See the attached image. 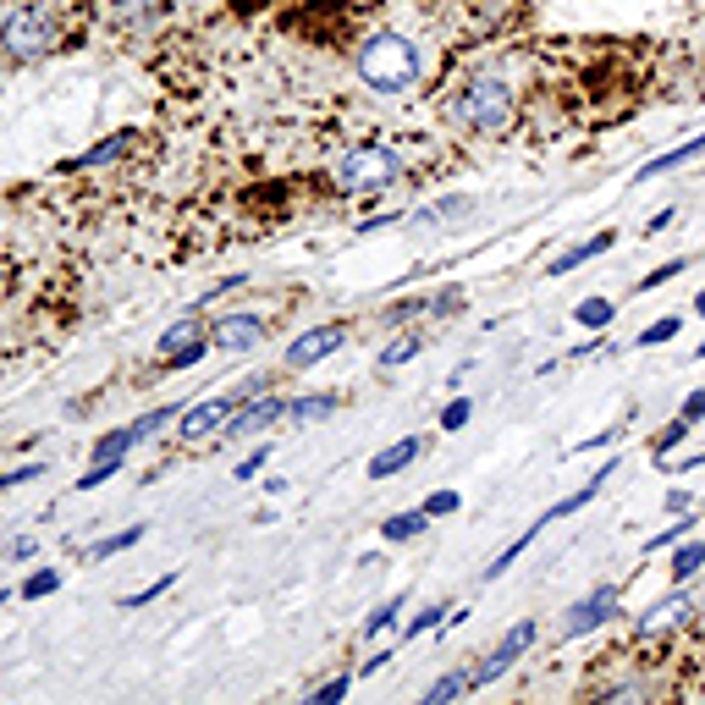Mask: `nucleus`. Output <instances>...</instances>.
Instances as JSON below:
<instances>
[{"instance_id":"1","label":"nucleus","mask_w":705,"mask_h":705,"mask_svg":"<svg viewBox=\"0 0 705 705\" xmlns=\"http://www.w3.org/2000/svg\"><path fill=\"white\" fill-rule=\"evenodd\" d=\"M359 78L381 94H403L414 89L420 78V50L403 39V33H375L364 50H359Z\"/></svg>"},{"instance_id":"2","label":"nucleus","mask_w":705,"mask_h":705,"mask_svg":"<svg viewBox=\"0 0 705 705\" xmlns=\"http://www.w3.org/2000/svg\"><path fill=\"white\" fill-rule=\"evenodd\" d=\"M452 111H457V122L469 133H502L513 122V89L502 78H474V83L457 89V105Z\"/></svg>"},{"instance_id":"3","label":"nucleus","mask_w":705,"mask_h":705,"mask_svg":"<svg viewBox=\"0 0 705 705\" xmlns=\"http://www.w3.org/2000/svg\"><path fill=\"white\" fill-rule=\"evenodd\" d=\"M397 177H403V160H397L386 143H364V149L342 154L336 171H331L336 193H381V188H392Z\"/></svg>"},{"instance_id":"4","label":"nucleus","mask_w":705,"mask_h":705,"mask_svg":"<svg viewBox=\"0 0 705 705\" xmlns=\"http://www.w3.org/2000/svg\"><path fill=\"white\" fill-rule=\"evenodd\" d=\"M56 39H61V28H56V11H44V6H17L0 22V50L11 61H33V56L56 50Z\"/></svg>"},{"instance_id":"5","label":"nucleus","mask_w":705,"mask_h":705,"mask_svg":"<svg viewBox=\"0 0 705 705\" xmlns=\"http://www.w3.org/2000/svg\"><path fill=\"white\" fill-rule=\"evenodd\" d=\"M243 403H249L243 392H226V397H210V403H199V409H188V414L177 420V435H182V441H210L215 430H226V424H232V414H238Z\"/></svg>"},{"instance_id":"6","label":"nucleus","mask_w":705,"mask_h":705,"mask_svg":"<svg viewBox=\"0 0 705 705\" xmlns=\"http://www.w3.org/2000/svg\"><path fill=\"white\" fill-rule=\"evenodd\" d=\"M535 634H541V628H535V617L513 623V628L502 634V645H496V651H491V656L474 667V689H480V684H496V678H502V673H507V667H513V662H518V656L535 645Z\"/></svg>"},{"instance_id":"7","label":"nucleus","mask_w":705,"mask_h":705,"mask_svg":"<svg viewBox=\"0 0 705 705\" xmlns=\"http://www.w3.org/2000/svg\"><path fill=\"white\" fill-rule=\"evenodd\" d=\"M342 342H348V325H342V320H331V325H314V331L292 336V348H286V370H309V364L331 359Z\"/></svg>"},{"instance_id":"8","label":"nucleus","mask_w":705,"mask_h":705,"mask_svg":"<svg viewBox=\"0 0 705 705\" xmlns=\"http://www.w3.org/2000/svg\"><path fill=\"white\" fill-rule=\"evenodd\" d=\"M265 336H271L265 314H226V320L215 325L210 348H215V353H249V348H260Z\"/></svg>"},{"instance_id":"9","label":"nucleus","mask_w":705,"mask_h":705,"mask_svg":"<svg viewBox=\"0 0 705 705\" xmlns=\"http://www.w3.org/2000/svg\"><path fill=\"white\" fill-rule=\"evenodd\" d=\"M160 359H165V364H177V370H188V364H199V359H204V342H199V314H182V320L160 336Z\"/></svg>"},{"instance_id":"10","label":"nucleus","mask_w":705,"mask_h":705,"mask_svg":"<svg viewBox=\"0 0 705 705\" xmlns=\"http://www.w3.org/2000/svg\"><path fill=\"white\" fill-rule=\"evenodd\" d=\"M606 617H617V590H612V584H601V590H590L578 606H567L563 634H590V628H601Z\"/></svg>"},{"instance_id":"11","label":"nucleus","mask_w":705,"mask_h":705,"mask_svg":"<svg viewBox=\"0 0 705 705\" xmlns=\"http://www.w3.org/2000/svg\"><path fill=\"white\" fill-rule=\"evenodd\" d=\"M276 420H286V403H282V397H260V403L238 409V414H232V424H226L221 435H260V430H271Z\"/></svg>"},{"instance_id":"12","label":"nucleus","mask_w":705,"mask_h":705,"mask_svg":"<svg viewBox=\"0 0 705 705\" xmlns=\"http://www.w3.org/2000/svg\"><path fill=\"white\" fill-rule=\"evenodd\" d=\"M617 243V232H595V238H584L578 249H567V254H557L552 265H546V276H567V271H578L584 260H595V254H606Z\"/></svg>"},{"instance_id":"13","label":"nucleus","mask_w":705,"mask_h":705,"mask_svg":"<svg viewBox=\"0 0 705 705\" xmlns=\"http://www.w3.org/2000/svg\"><path fill=\"white\" fill-rule=\"evenodd\" d=\"M420 452H424V441H397V446L375 452V457H370V480H392V474H403Z\"/></svg>"},{"instance_id":"14","label":"nucleus","mask_w":705,"mask_h":705,"mask_svg":"<svg viewBox=\"0 0 705 705\" xmlns=\"http://www.w3.org/2000/svg\"><path fill=\"white\" fill-rule=\"evenodd\" d=\"M689 612V595L678 590V595H667V601H656L645 617H639V634H667V628H678V617Z\"/></svg>"},{"instance_id":"15","label":"nucleus","mask_w":705,"mask_h":705,"mask_svg":"<svg viewBox=\"0 0 705 705\" xmlns=\"http://www.w3.org/2000/svg\"><path fill=\"white\" fill-rule=\"evenodd\" d=\"M342 409V392H309V397H298V403H286V420L298 424H314V420H331Z\"/></svg>"},{"instance_id":"16","label":"nucleus","mask_w":705,"mask_h":705,"mask_svg":"<svg viewBox=\"0 0 705 705\" xmlns=\"http://www.w3.org/2000/svg\"><path fill=\"white\" fill-rule=\"evenodd\" d=\"M133 143H139V133H133V128H128V133H111V139H105V143H94L89 154H78V160H67L61 171H78V165H111V160H117V154H128Z\"/></svg>"},{"instance_id":"17","label":"nucleus","mask_w":705,"mask_h":705,"mask_svg":"<svg viewBox=\"0 0 705 705\" xmlns=\"http://www.w3.org/2000/svg\"><path fill=\"white\" fill-rule=\"evenodd\" d=\"M701 149H705V133H695V139H689V143H678V149H667L662 160H651V165H639V177H634V182H651V177H662V171H673V165H684V160H695Z\"/></svg>"},{"instance_id":"18","label":"nucleus","mask_w":705,"mask_h":705,"mask_svg":"<svg viewBox=\"0 0 705 705\" xmlns=\"http://www.w3.org/2000/svg\"><path fill=\"white\" fill-rule=\"evenodd\" d=\"M573 320H578V325H590V331H606V325L617 320V303L595 292V298H584V303L573 309Z\"/></svg>"},{"instance_id":"19","label":"nucleus","mask_w":705,"mask_h":705,"mask_svg":"<svg viewBox=\"0 0 705 705\" xmlns=\"http://www.w3.org/2000/svg\"><path fill=\"white\" fill-rule=\"evenodd\" d=\"M469 204H474L469 193H446L441 204H424V210H414V221H420V226H441V221H452V215H463Z\"/></svg>"},{"instance_id":"20","label":"nucleus","mask_w":705,"mask_h":705,"mask_svg":"<svg viewBox=\"0 0 705 705\" xmlns=\"http://www.w3.org/2000/svg\"><path fill=\"white\" fill-rule=\"evenodd\" d=\"M424 524H430V513H392V518H386V524H381V535H386V541H414V535H420Z\"/></svg>"},{"instance_id":"21","label":"nucleus","mask_w":705,"mask_h":705,"mask_svg":"<svg viewBox=\"0 0 705 705\" xmlns=\"http://www.w3.org/2000/svg\"><path fill=\"white\" fill-rule=\"evenodd\" d=\"M414 353H420V336H414V331H403V336H392V342L381 348V359H375V364H381V370H397V364H409Z\"/></svg>"},{"instance_id":"22","label":"nucleus","mask_w":705,"mask_h":705,"mask_svg":"<svg viewBox=\"0 0 705 705\" xmlns=\"http://www.w3.org/2000/svg\"><path fill=\"white\" fill-rule=\"evenodd\" d=\"M463 689H474V673H446V678H435L430 689H424V701L441 705V701H457Z\"/></svg>"},{"instance_id":"23","label":"nucleus","mask_w":705,"mask_h":705,"mask_svg":"<svg viewBox=\"0 0 705 705\" xmlns=\"http://www.w3.org/2000/svg\"><path fill=\"white\" fill-rule=\"evenodd\" d=\"M139 541H143V524H133V530H122V535H111V541L89 546V563H105V557H117V552H133Z\"/></svg>"},{"instance_id":"24","label":"nucleus","mask_w":705,"mask_h":705,"mask_svg":"<svg viewBox=\"0 0 705 705\" xmlns=\"http://www.w3.org/2000/svg\"><path fill=\"white\" fill-rule=\"evenodd\" d=\"M689 430H695V424L684 420V414H673V420L662 424V430H656V441H651V452H656V463H662V457H667V452H673V446H678V441H684Z\"/></svg>"},{"instance_id":"25","label":"nucleus","mask_w":705,"mask_h":705,"mask_svg":"<svg viewBox=\"0 0 705 705\" xmlns=\"http://www.w3.org/2000/svg\"><path fill=\"white\" fill-rule=\"evenodd\" d=\"M701 567H705V541H689V546L673 557V584H689Z\"/></svg>"},{"instance_id":"26","label":"nucleus","mask_w":705,"mask_h":705,"mask_svg":"<svg viewBox=\"0 0 705 705\" xmlns=\"http://www.w3.org/2000/svg\"><path fill=\"white\" fill-rule=\"evenodd\" d=\"M678 325H684V320H678V314H667V320L645 325V331L634 336V348H662V342H673V336H678Z\"/></svg>"},{"instance_id":"27","label":"nucleus","mask_w":705,"mask_h":705,"mask_svg":"<svg viewBox=\"0 0 705 705\" xmlns=\"http://www.w3.org/2000/svg\"><path fill=\"white\" fill-rule=\"evenodd\" d=\"M403 606H409V595H397V601H381L375 612H370V623H364V634H386L397 617H403Z\"/></svg>"},{"instance_id":"28","label":"nucleus","mask_w":705,"mask_h":705,"mask_svg":"<svg viewBox=\"0 0 705 705\" xmlns=\"http://www.w3.org/2000/svg\"><path fill=\"white\" fill-rule=\"evenodd\" d=\"M171 420H177V409H154V414H143V420L122 424V430H128V441H133V446H139V441H149V435H154V430H160V424H171Z\"/></svg>"},{"instance_id":"29","label":"nucleus","mask_w":705,"mask_h":705,"mask_svg":"<svg viewBox=\"0 0 705 705\" xmlns=\"http://www.w3.org/2000/svg\"><path fill=\"white\" fill-rule=\"evenodd\" d=\"M56 590H61V573H56V567H44V573L22 578V590H17V595H22V601H39V595H56Z\"/></svg>"},{"instance_id":"30","label":"nucleus","mask_w":705,"mask_h":705,"mask_svg":"<svg viewBox=\"0 0 705 705\" xmlns=\"http://www.w3.org/2000/svg\"><path fill=\"white\" fill-rule=\"evenodd\" d=\"M165 6H171V0H117V11H122V17L133 22V28H143L149 17H160Z\"/></svg>"},{"instance_id":"31","label":"nucleus","mask_w":705,"mask_h":705,"mask_svg":"<svg viewBox=\"0 0 705 705\" xmlns=\"http://www.w3.org/2000/svg\"><path fill=\"white\" fill-rule=\"evenodd\" d=\"M469 414H474V403H469V397H452V403L441 409V430H463Z\"/></svg>"},{"instance_id":"32","label":"nucleus","mask_w":705,"mask_h":705,"mask_svg":"<svg viewBox=\"0 0 705 705\" xmlns=\"http://www.w3.org/2000/svg\"><path fill=\"white\" fill-rule=\"evenodd\" d=\"M435 623H446V606H424L420 617H414V623H409V639H420V634H430V628H435Z\"/></svg>"},{"instance_id":"33","label":"nucleus","mask_w":705,"mask_h":705,"mask_svg":"<svg viewBox=\"0 0 705 705\" xmlns=\"http://www.w3.org/2000/svg\"><path fill=\"white\" fill-rule=\"evenodd\" d=\"M171 578H177V573H165V578H154V584H149V590H139V595H128V601H122V606H128V612H133V606H149V601H154V595H165V590H171Z\"/></svg>"},{"instance_id":"34","label":"nucleus","mask_w":705,"mask_h":705,"mask_svg":"<svg viewBox=\"0 0 705 705\" xmlns=\"http://www.w3.org/2000/svg\"><path fill=\"white\" fill-rule=\"evenodd\" d=\"M348 689H353V678H331V684H320V689H314L309 701H314V705H331V701H342Z\"/></svg>"},{"instance_id":"35","label":"nucleus","mask_w":705,"mask_h":705,"mask_svg":"<svg viewBox=\"0 0 705 705\" xmlns=\"http://www.w3.org/2000/svg\"><path fill=\"white\" fill-rule=\"evenodd\" d=\"M265 463H271V441H265V446H260V452H249V457H243V463H238V480H254V474H260V469H265Z\"/></svg>"},{"instance_id":"36","label":"nucleus","mask_w":705,"mask_h":705,"mask_svg":"<svg viewBox=\"0 0 705 705\" xmlns=\"http://www.w3.org/2000/svg\"><path fill=\"white\" fill-rule=\"evenodd\" d=\"M424 513H430V518H446V513H457V491H435V496L424 502Z\"/></svg>"},{"instance_id":"37","label":"nucleus","mask_w":705,"mask_h":705,"mask_svg":"<svg viewBox=\"0 0 705 705\" xmlns=\"http://www.w3.org/2000/svg\"><path fill=\"white\" fill-rule=\"evenodd\" d=\"M689 524H695V518H684V524H673V530H662V535H651V541H645V552H662V546H678Z\"/></svg>"},{"instance_id":"38","label":"nucleus","mask_w":705,"mask_h":705,"mask_svg":"<svg viewBox=\"0 0 705 705\" xmlns=\"http://www.w3.org/2000/svg\"><path fill=\"white\" fill-rule=\"evenodd\" d=\"M678 414H684L689 424H701V420H705V386H701V392H689V397H684V409H678Z\"/></svg>"},{"instance_id":"39","label":"nucleus","mask_w":705,"mask_h":705,"mask_svg":"<svg viewBox=\"0 0 705 705\" xmlns=\"http://www.w3.org/2000/svg\"><path fill=\"white\" fill-rule=\"evenodd\" d=\"M684 265H689V260H673V265H662V271H651V276H645V282H639V286H662V282H673V276H684Z\"/></svg>"},{"instance_id":"40","label":"nucleus","mask_w":705,"mask_h":705,"mask_svg":"<svg viewBox=\"0 0 705 705\" xmlns=\"http://www.w3.org/2000/svg\"><path fill=\"white\" fill-rule=\"evenodd\" d=\"M39 474V463H28V469H11V474H0V491H11V485H22V480H33Z\"/></svg>"},{"instance_id":"41","label":"nucleus","mask_w":705,"mask_h":705,"mask_svg":"<svg viewBox=\"0 0 705 705\" xmlns=\"http://www.w3.org/2000/svg\"><path fill=\"white\" fill-rule=\"evenodd\" d=\"M662 226H673V210H662V215H651V226H645V238H656Z\"/></svg>"},{"instance_id":"42","label":"nucleus","mask_w":705,"mask_h":705,"mask_svg":"<svg viewBox=\"0 0 705 705\" xmlns=\"http://www.w3.org/2000/svg\"><path fill=\"white\" fill-rule=\"evenodd\" d=\"M695 314H701V320H705V292H701V298H695Z\"/></svg>"},{"instance_id":"43","label":"nucleus","mask_w":705,"mask_h":705,"mask_svg":"<svg viewBox=\"0 0 705 705\" xmlns=\"http://www.w3.org/2000/svg\"><path fill=\"white\" fill-rule=\"evenodd\" d=\"M695 359H705V342H701V348H695Z\"/></svg>"}]
</instances>
